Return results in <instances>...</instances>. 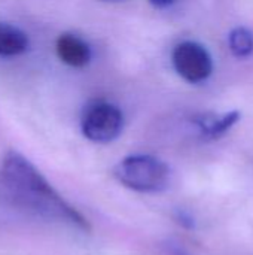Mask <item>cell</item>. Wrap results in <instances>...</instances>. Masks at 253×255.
<instances>
[{"label":"cell","mask_w":253,"mask_h":255,"mask_svg":"<svg viewBox=\"0 0 253 255\" xmlns=\"http://www.w3.org/2000/svg\"><path fill=\"white\" fill-rule=\"evenodd\" d=\"M0 196L12 208L30 215L88 232V220L69 205L24 155L9 151L0 164Z\"/></svg>","instance_id":"cell-1"},{"label":"cell","mask_w":253,"mask_h":255,"mask_svg":"<svg viewBox=\"0 0 253 255\" xmlns=\"http://www.w3.org/2000/svg\"><path fill=\"white\" fill-rule=\"evenodd\" d=\"M113 176L124 187L139 193H161L170 184L169 166L152 155L137 154L121 160Z\"/></svg>","instance_id":"cell-2"},{"label":"cell","mask_w":253,"mask_h":255,"mask_svg":"<svg viewBox=\"0 0 253 255\" xmlns=\"http://www.w3.org/2000/svg\"><path fill=\"white\" fill-rule=\"evenodd\" d=\"M124 127L121 109L109 102H94L88 105L81 118L84 136L95 143H109L115 140Z\"/></svg>","instance_id":"cell-3"},{"label":"cell","mask_w":253,"mask_h":255,"mask_svg":"<svg viewBox=\"0 0 253 255\" xmlns=\"http://www.w3.org/2000/svg\"><path fill=\"white\" fill-rule=\"evenodd\" d=\"M173 64L176 72L191 84L204 82L213 70L209 51L192 40L180 42L173 51Z\"/></svg>","instance_id":"cell-4"},{"label":"cell","mask_w":253,"mask_h":255,"mask_svg":"<svg viewBox=\"0 0 253 255\" xmlns=\"http://www.w3.org/2000/svg\"><path fill=\"white\" fill-rule=\"evenodd\" d=\"M55 51L58 58L70 67H84L91 60L89 45L72 33L60 34L55 43Z\"/></svg>","instance_id":"cell-5"},{"label":"cell","mask_w":253,"mask_h":255,"mask_svg":"<svg viewBox=\"0 0 253 255\" xmlns=\"http://www.w3.org/2000/svg\"><path fill=\"white\" fill-rule=\"evenodd\" d=\"M28 49V36L19 27L0 21V57H16Z\"/></svg>","instance_id":"cell-6"},{"label":"cell","mask_w":253,"mask_h":255,"mask_svg":"<svg viewBox=\"0 0 253 255\" xmlns=\"http://www.w3.org/2000/svg\"><path fill=\"white\" fill-rule=\"evenodd\" d=\"M240 120V112L231 111L222 117H209L204 115L201 118L195 120V124L198 126L201 134L206 139H219L224 136L228 130L233 128V126Z\"/></svg>","instance_id":"cell-7"},{"label":"cell","mask_w":253,"mask_h":255,"mask_svg":"<svg viewBox=\"0 0 253 255\" xmlns=\"http://www.w3.org/2000/svg\"><path fill=\"white\" fill-rule=\"evenodd\" d=\"M230 49L239 57L245 58L253 52V33L246 27H237L230 33Z\"/></svg>","instance_id":"cell-8"},{"label":"cell","mask_w":253,"mask_h":255,"mask_svg":"<svg viewBox=\"0 0 253 255\" xmlns=\"http://www.w3.org/2000/svg\"><path fill=\"white\" fill-rule=\"evenodd\" d=\"M176 221H177V224H180L182 227L189 229V230L195 227L194 217L189 212H186V211H177L176 212Z\"/></svg>","instance_id":"cell-9"},{"label":"cell","mask_w":253,"mask_h":255,"mask_svg":"<svg viewBox=\"0 0 253 255\" xmlns=\"http://www.w3.org/2000/svg\"><path fill=\"white\" fill-rule=\"evenodd\" d=\"M155 7H160V9H164V7H169L171 6L176 0H149Z\"/></svg>","instance_id":"cell-10"},{"label":"cell","mask_w":253,"mask_h":255,"mask_svg":"<svg viewBox=\"0 0 253 255\" xmlns=\"http://www.w3.org/2000/svg\"><path fill=\"white\" fill-rule=\"evenodd\" d=\"M170 253H171V255H191V254H188L185 250L179 248V247H173V248L170 250Z\"/></svg>","instance_id":"cell-11"}]
</instances>
